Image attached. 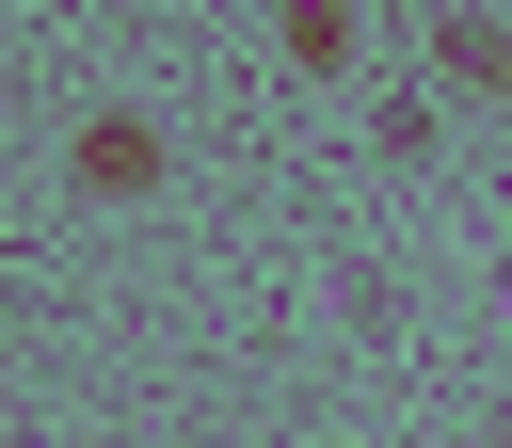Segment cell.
<instances>
[{
	"mask_svg": "<svg viewBox=\"0 0 512 448\" xmlns=\"http://www.w3.org/2000/svg\"><path fill=\"white\" fill-rule=\"evenodd\" d=\"M64 176H80L96 208L160 192V112H80V128H64Z\"/></svg>",
	"mask_w": 512,
	"mask_h": 448,
	"instance_id": "obj_1",
	"label": "cell"
},
{
	"mask_svg": "<svg viewBox=\"0 0 512 448\" xmlns=\"http://www.w3.org/2000/svg\"><path fill=\"white\" fill-rule=\"evenodd\" d=\"M272 48H288V64H320V80H336V64H352V48H368V0H272Z\"/></svg>",
	"mask_w": 512,
	"mask_h": 448,
	"instance_id": "obj_2",
	"label": "cell"
},
{
	"mask_svg": "<svg viewBox=\"0 0 512 448\" xmlns=\"http://www.w3.org/2000/svg\"><path fill=\"white\" fill-rule=\"evenodd\" d=\"M432 64H448L464 96H496V80H512V32H496V16H432Z\"/></svg>",
	"mask_w": 512,
	"mask_h": 448,
	"instance_id": "obj_3",
	"label": "cell"
}]
</instances>
